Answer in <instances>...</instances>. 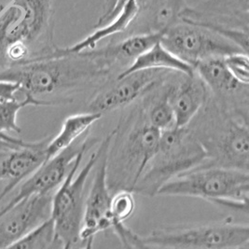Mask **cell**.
Returning <instances> with one entry per match:
<instances>
[{"label": "cell", "mask_w": 249, "mask_h": 249, "mask_svg": "<svg viewBox=\"0 0 249 249\" xmlns=\"http://www.w3.org/2000/svg\"><path fill=\"white\" fill-rule=\"evenodd\" d=\"M56 49L53 0H10L0 7V72Z\"/></svg>", "instance_id": "cell-2"}, {"label": "cell", "mask_w": 249, "mask_h": 249, "mask_svg": "<svg viewBox=\"0 0 249 249\" xmlns=\"http://www.w3.org/2000/svg\"><path fill=\"white\" fill-rule=\"evenodd\" d=\"M52 136L15 148H0V181H7L0 193V203L47 160Z\"/></svg>", "instance_id": "cell-15"}, {"label": "cell", "mask_w": 249, "mask_h": 249, "mask_svg": "<svg viewBox=\"0 0 249 249\" xmlns=\"http://www.w3.org/2000/svg\"><path fill=\"white\" fill-rule=\"evenodd\" d=\"M102 116L101 113L86 111L68 117L64 121L60 132L54 137H52L48 144L47 160L79 140Z\"/></svg>", "instance_id": "cell-20"}, {"label": "cell", "mask_w": 249, "mask_h": 249, "mask_svg": "<svg viewBox=\"0 0 249 249\" xmlns=\"http://www.w3.org/2000/svg\"><path fill=\"white\" fill-rule=\"evenodd\" d=\"M248 122L249 118L233 112L209 93L204 107L188 125L206 152L201 165L249 171Z\"/></svg>", "instance_id": "cell-3"}, {"label": "cell", "mask_w": 249, "mask_h": 249, "mask_svg": "<svg viewBox=\"0 0 249 249\" xmlns=\"http://www.w3.org/2000/svg\"><path fill=\"white\" fill-rule=\"evenodd\" d=\"M143 69H167L188 76H193L195 74V69L192 65L173 54L170 51L160 43V41L137 57L128 68L119 73L117 77H122Z\"/></svg>", "instance_id": "cell-19"}, {"label": "cell", "mask_w": 249, "mask_h": 249, "mask_svg": "<svg viewBox=\"0 0 249 249\" xmlns=\"http://www.w3.org/2000/svg\"><path fill=\"white\" fill-rule=\"evenodd\" d=\"M122 124L125 137L121 140L114 135L116 151L108 150L107 184L109 190L133 192L158 148L160 131L148 123L145 107H139Z\"/></svg>", "instance_id": "cell-5"}, {"label": "cell", "mask_w": 249, "mask_h": 249, "mask_svg": "<svg viewBox=\"0 0 249 249\" xmlns=\"http://www.w3.org/2000/svg\"><path fill=\"white\" fill-rule=\"evenodd\" d=\"M179 19L221 35L249 53V0H203L186 6Z\"/></svg>", "instance_id": "cell-10"}, {"label": "cell", "mask_w": 249, "mask_h": 249, "mask_svg": "<svg viewBox=\"0 0 249 249\" xmlns=\"http://www.w3.org/2000/svg\"><path fill=\"white\" fill-rule=\"evenodd\" d=\"M101 147L91 153L87 163L79 169L85 153L76 159L74 164L61 185L53 193L51 217L55 227L57 238L63 249L81 248L80 231L85 206V186L91 171L100 156Z\"/></svg>", "instance_id": "cell-8"}, {"label": "cell", "mask_w": 249, "mask_h": 249, "mask_svg": "<svg viewBox=\"0 0 249 249\" xmlns=\"http://www.w3.org/2000/svg\"><path fill=\"white\" fill-rule=\"evenodd\" d=\"M136 210V199L134 193L128 190H121L111 196L110 211L112 217V228L124 224Z\"/></svg>", "instance_id": "cell-24"}, {"label": "cell", "mask_w": 249, "mask_h": 249, "mask_svg": "<svg viewBox=\"0 0 249 249\" xmlns=\"http://www.w3.org/2000/svg\"><path fill=\"white\" fill-rule=\"evenodd\" d=\"M99 139L90 136L88 133L81 140H77L69 147L61 150L51 157L27 178L19 189V192L1 210L0 215L19 201L34 194L54 193L61 183L65 180L76 159L80 154L86 153L91 147L95 146Z\"/></svg>", "instance_id": "cell-12"}, {"label": "cell", "mask_w": 249, "mask_h": 249, "mask_svg": "<svg viewBox=\"0 0 249 249\" xmlns=\"http://www.w3.org/2000/svg\"><path fill=\"white\" fill-rule=\"evenodd\" d=\"M29 142H26L20 138H16L10 136L9 134H4L0 132V147L1 148H15V147L26 146Z\"/></svg>", "instance_id": "cell-28"}, {"label": "cell", "mask_w": 249, "mask_h": 249, "mask_svg": "<svg viewBox=\"0 0 249 249\" xmlns=\"http://www.w3.org/2000/svg\"><path fill=\"white\" fill-rule=\"evenodd\" d=\"M165 85L161 93L149 103L146 108L147 121L150 124L163 131L175 126V115L171 103L172 85Z\"/></svg>", "instance_id": "cell-22"}, {"label": "cell", "mask_w": 249, "mask_h": 249, "mask_svg": "<svg viewBox=\"0 0 249 249\" xmlns=\"http://www.w3.org/2000/svg\"><path fill=\"white\" fill-rule=\"evenodd\" d=\"M0 148H1V147H0Z\"/></svg>", "instance_id": "cell-30"}, {"label": "cell", "mask_w": 249, "mask_h": 249, "mask_svg": "<svg viewBox=\"0 0 249 249\" xmlns=\"http://www.w3.org/2000/svg\"><path fill=\"white\" fill-rule=\"evenodd\" d=\"M111 70L91 51L67 53L57 47L49 56L13 66L0 72V80L20 86V95L53 107L72 102L68 92L82 91L109 79Z\"/></svg>", "instance_id": "cell-1"}, {"label": "cell", "mask_w": 249, "mask_h": 249, "mask_svg": "<svg viewBox=\"0 0 249 249\" xmlns=\"http://www.w3.org/2000/svg\"><path fill=\"white\" fill-rule=\"evenodd\" d=\"M186 6V0H162L161 10L171 24L179 19V14Z\"/></svg>", "instance_id": "cell-26"}, {"label": "cell", "mask_w": 249, "mask_h": 249, "mask_svg": "<svg viewBox=\"0 0 249 249\" xmlns=\"http://www.w3.org/2000/svg\"><path fill=\"white\" fill-rule=\"evenodd\" d=\"M23 97L0 100V132L4 134L16 133L21 134L22 128L17 123V116L21 109L25 107H44L42 103L38 102L30 96L22 95Z\"/></svg>", "instance_id": "cell-23"}, {"label": "cell", "mask_w": 249, "mask_h": 249, "mask_svg": "<svg viewBox=\"0 0 249 249\" xmlns=\"http://www.w3.org/2000/svg\"><path fill=\"white\" fill-rule=\"evenodd\" d=\"M160 43L193 68L204 60L224 58L235 53H244L237 45L221 35L181 19L164 28Z\"/></svg>", "instance_id": "cell-9"}, {"label": "cell", "mask_w": 249, "mask_h": 249, "mask_svg": "<svg viewBox=\"0 0 249 249\" xmlns=\"http://www.w3.org/2000/svg\"><path fill=\"white\" fill-rule=\"evenodd\" d=\"M116 2H117V0H106L105 5H104V8H103L102 15L100 16V18L98 19L97 23L94 25V28L99 27V26L102 25L104 21H105V20L107 19V17L110 14V12H112L114 6L116 5Z\"/></svg>", "instance_id": "cell-29"}, {"label": "cell", "mask_w": 249, "mask_h": 249, "mask_svg": "<svg viewBox=\"0 0 249 249\" xmlns=\"http://www.w3.org/2000/svg\"><path fill=\"white\" fill-rule=\"evenodd\" d=\"M210 91L204 81L195 73L182 75L178 84L172 85L171 103L175 115V126L186 127L201 110Z\"/></svg>", "instance_id": "cell-18"}, {"label": "cell", "mask_w": 249, "mask_h": 249, "mask_svg": "<svg viewBox=\"0 0 249 249\" xmlns=\"http://www.w3.org/2000/svg\"><path fill=\"white\" fill-rule=\"evenodd\" d=\"M163 29L130 34L121 40L110 42L101 49L89 50L99 57L111 71L120 68V73L128 68L137 57L143 54L154 44L160 41Z\"/></svg>", "instance_id": "cell-17"}, {"label": "cell", "mask_w": 249, "mask_h": 249, "mask_svg": "<svg viewBox=\"0 0 249 249\" xmlns=\"http://www.w3.org/2000/svg\"><path fill=\"white\" fill-rule=\"evenodd\" d=\"M205 159L203 145L189 126L160 131L158 148L133 193L153 197L163 184L203 164Z\"/></svg>", "instance_id": "cell-6"}, {"label": "cell", "mask_w": 249, "mask_h": 249, "mask_svg": "<svg viewBox=\"0 0 249 249\" xmlns=\"http://www.w3.org/2000/svg\"><path fill=\"white\" fill-rule=\"evenodd\" d=\"M11 249H53L63 247L57 238L54 222L50 216L13 244Z\"/></svg>", "instance_id": "cell-21"}, {"label": "cell", "mask_w": 249, "mask_h": 249, "mask_svg": "<svg viewBox=\"0 0 249 249\" xmlns=\"http://www.w3.org/2000/svg\"><path fill=\"white\" fill-rule=\"evenodd\" d=\"M194 69L209 91L213 92L215 99L232 111L234 110L231 105L234 104V107L239 113L249 117V112L238 107V103L249 105V84L241 82L232 75L224 62V58L204 60L198 63Z\"/></svg>", "instance_id": "cell-16"}, {"label": "cell", "mask_w": 249, "mask_h": 249, "mask_svg": "<svg viewBox=\"0 0 249 249\" xmlns=\"http://www.w3.org/2000/svg\"><path fill=\"white\" fill-rule=\"evenodd\" d=\"M115 129L100 143L101 152L95 164V173L90 192L85 199L84 214L80 231L81 248L91 249L98 232L111 230V195L107 184V156Z\"/></svg>", "instance_id": "cell-11"}, {"label": "cell", "mask_w": 249, "mask_h": 249, "mask_svg": "<svg viewBox=\"0 0 249 249\" xmlns=\"http://www.w3.org/2000/svg\"><path fill=\"white\" fill-rule=\"evenodd\" d=\"M20 86L12 81L0 80V100L11 99L18 96Z\"/></svg>", "instance_id": "cell-27"}, {"label": "cell", "mask_w": 249, "mask_h": 249, "mask_svg": "<svg viewBox=\"0 0 249 249\" xmlns=\"http://www.w3.org/2000/svg\"><path fill=\"white\" fill-rule=\"evenodd\" d=\"M157 195L201 198L248 214L249 171L200 165L163 184Z\"/></svg>", "instance_id": "cell-4"}, {"label": "cell", "mask_w": 249, "mask_h": 249, "mask_svg": "<svg viewBox=\"0 0 249 249\" xmlns=\"http://www.w3.org/2000/svg\"><path fill=\"white\" fill-rule=\"evenodd\" d=\"M141 249H248L249 225L231 218L212 224L156 229L140 235Z\"/></svg>", "instance_id": "cell-7"}, {"label": "cell", "mask_w": 249, "mask_h": 249, "mask_svg": "<svg viewBox=\"0 0 249 249\" xmlns=\"http://www.w3.org/2000/svg\"><path fill=\"white\" fill-rule=\"evenodd\" d=\"M53 193L34 194L0 215V249L13 244L51 216Z\"/></svg>", "instance_id": "cell-14"}, {"label": "cell", "mask_w": 249, "mask_h": 249, "mask_svg": "<svg viewBox=\"0 0 249 249\" xmlns=\"http://www.w3.org/2000/svg\"><path fill=\"white\" fill-rule=\"evenodd\" d=\"M174 72L167 69H143L117 77L114 83L96 93L87 111L104 114L124 107L160 86Z\"/></svg>", "instance_id": "cell-13"}, {"label": "cell", "mask_w": 249, "mask_h": 249, "mask_svg": "<svg viewBox=\"0 0 249 249\" xmlns=\"http://www.w3.org/2000/svg\"><path fill=\"white\" fill-rule=\"evenodd\" d=\"M224 62L232 75L241 82L249 84V53H235L224 57Z\"/></svg>", "instance_id": "cell-25"}]
</instances>
